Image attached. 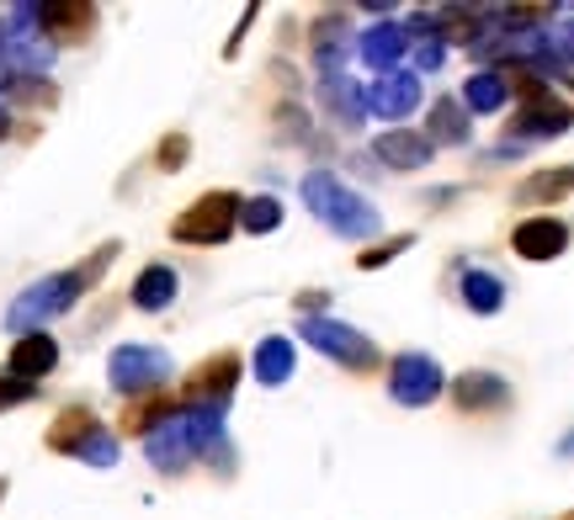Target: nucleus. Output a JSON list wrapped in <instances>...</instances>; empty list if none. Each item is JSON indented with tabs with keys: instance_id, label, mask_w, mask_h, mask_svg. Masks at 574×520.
<instances>
[{
	"instance_id": "obj_2",
	"label": "nucleus",
	"mask_w": 574,
	"mask_h": 520,
	"mask_svg": "<svg viewBox=\"0 0 574 520\" xmlns=\"http://www.w3.org/2000/svg\"><path fill=\"white\" fill-rule=\"evenodd\" d=\"M304 340H309L314 351H325L330 361L352 367V372H362V367H373V361H378V346H373L362 330L340 324V319H304Z\"/></svg>"
},
{
	"instance_id": "obj_1",
	"label": "nucleus",
	"mask_w": 574,
	"mask_h": 520,
	"mask_svg": "<svg viewBox=\"0 0 574 520\" xmlns=\"http://www.w3.org/2000/svg\"><path fill=\"white\" fill-rule=\"evenodd\" d=\"M304 197H309V213L325 218L335 234H352V239L378 234V213H373V202H367L362 191H352L346 181L325 176V170H314L309 181H304Z\"/></svg>"
},
{
	"instance_id": "obj_10",
	"label": "nucleus",
	"mask_w": 574,
	"mask_h": 520,
	"mask_svg": "<svg viewBox=\"0 0 574 520\" xmlns=\"http://www.w3.org/2000/svg\"><path fill=\"white\" fill-rule=\"evenodd\" d=\"M468 133H474V122H468V107L463 101H436L430 107V118H426V139H430V149L436 143H468Z\"/></svg>"
},
{
	"instance_id": "obj_13",
	"label": "nucleus",
	"mask_w": 574,
	"mask_h": 520,
	"mask_svg": "<svg viewBox=\"0 0 574 520\" xmlns=\"http://www.w3.org/2000/svg\"><path fill=\"white\" fill-rule=\"evenodd\" d=\"M505 101H511L505 74H474V80L463 86V107H468V112H501Z\"/></svg>"
},
{
	"instance_id": "obj_6",
	"label": "nucleus",
	"mask_w": 574,
	"mask_h": 520,
	"mask_svg": "<svg viewBox=\"0 0 574 520\" xmlns=\"http://www.w3.org/2000/svg\"><path fill=\"white\" fill-rule=\"evenodd\" d=\"M362 107L373 112V118H409V107H420V80L409 70H388L378 74L367 96H362Z\"/></svg>"
},
{
	"instance_id": "obj_9",
	"label": "nucleus",
	"mask_w": 574,
	"mask_h": 520,
	"mask_svg": "<svg viewBox=\"0 0 574 520\" xmlns=\"http://www.w3.org/2000/svg\"><path fill=\"white\" fill-rule=\"evenodd\" d=\"M405 27L399 22H373L367 32H362V43H357V53H362V64H373V70H383L388 74V64H399L405 59Z\"/></svg>"
},
{
	"instance_id": "obj_23",
	"label": "nucleus",
	"mask_w": 574,
	"mask_h": 520,
	"mask_svg": "<svg viewBox=\"0 0 574 520\" xmlns=\"http://www.w3.org/2000/svg\"><path fill=\"white\" fill-rule=\"evenodd\" d=\"M409 239H394V244H378V250H362V266H383V260L394 256V250H405Z\"/></svg>"
},
{
	"instance_id": "obj_7",
	"label": "nucleus",
	"mask_w": 574,
	"mask_h": 520,
	"mask_svg": "<svg viewBox=\"0 0 574 520\" xmlns=\"http://www.w3.org/2000/svg\"><path fill=\"white\" fill-rule=\"evenodd\" d=\"M511 244H516L522 260H553L570 250V229H564L558 218H526V223H516Z\"/></svg>"
},
{
	"instance_id": "obj_20",
	"label": "nucleus",
	"mask_w": 574,
	"mask_h": 520,
	"mask_svg": "<svg viewBox=\"0 0 574 520\" xmlns=\"http://www.w3.org/2000/svg\"><path fill=\"white\" fill-rule=\"evenodd\" d=\"M48 367H53V340L32 334V340H22V346H17V372L38 378V372H48Z\"/></svg>"
},
{
	"instance_id": "obj_22",
	"label": "nucleus",
	"mask_w": 574,
	"mask_h": 520,
	"mask_svg": "<svg viewBox=\"0 0 574 520\" xmlns=\"http://www.w3.org/2000/svg\"><path fill=\"white\" fill-rule=\"evenodd\" d=\"M170 292H176V282H170V271L166 266H155V271H144V282H139V298L144 308H160V303H170Z\"/></svg>"
},
{
	"instance_id": "obj_8",
	"label": "nucleus",
	"mask_w": 574,
	"mask_h": 520,
	"mask_svg": "<svg viewBox=\"0 0 574 520\" xmlns=\"http://www.w3.org/2000/svg\"><path fill=\"white\" fill-rule=\"evenodd\" d=\"M373 149H378V160H383L388 170H420V166H430V160H436V149H430L426 133H409V128H394V133H383Z\"/></svg>"
},
{
	"instance_id": "obj_19",
	"label": "nucleus",
	"mask_w": 574,
	"mask_h": 520,
	"mask_svg": "<svg viewBox=\"0 0 574 520\" xmlns=\"http://www.w3.org/2000/svg\"><path fill=\"white\" fill-rule=\"evenodd\" d=\"M319 96H325V107H330L340 122H357V118H362V96L352 91V86H346L340 74H330V80L319 86Z\"/></svg>"
},
{
	"instance_id": "obj_18",
	"label": "nucleus",
	"mask_w": 574,
	"mask_h": 520,
	"mask_svg": "<svg viewBox=\"0 0 574 520\" xmlns=\"http://www.w3.org/2000/svg\"><path fill=\"white\" fill-rule=\"evenodd\" d=\"M160 372H166V367H160V356H149V351H122V356H118V372H112V378H118V388H139L144 378H160Z\"/></svg>"
},
{
	"instance_id": "obj_17",
	"label": "nucleus",
	"mask_w": 574,
	"mask_h": 520,
	"mask_svg": "<svg viewBox=\"0 0 574 520\" xmlns=\"http://www.w3.org/2000/svg\"><path fill=\"white\" fill-rule=\"evenodd\" d=\"M235 378H239V361H235V356H218L202 378H191V399H208V393H214V399H224Z\"/></svg>"
},
{
	"instance_id": "obj_21",
	"label": "nucleus",
	"mask_w": 574,
	"mask_h": 520,
	"mask_svg": "<svg viewBox=\"0 0 574 520\" xmlns=\"http://www.w3.org/2000/svg\"><path fill=\"white\" fill-rule=\"evenodd\" d=\"M239 218H245V229H250V234H266V229H277V223H283V202L256 197V202H245V208H239Z\"/></svg>"
},
{
	"instance_id": "obj_14",
	"label": "nucleus",
	"mask_w": 574,
	"mask_h": 520,
	"mask_svg": "<svg viewBox=\"0 0 574 520\" xmlns=\"http://www.w3.org/2000/svg\"><path fill=\"white\" fill-rule=\"evenodd\" d=\"M256 378L271 382V388L293 378V340H283V334L261 340V351H256Z\"/></svg>"
},
{
	"instance_id": "obj_5",
	"label": "nucleus",
	"mask_w": 574,
	"mask_h": 520,
	"mask_svg": "<svg viewBox=\"0 0 574 520\" xmlns=\"http://www.w3.org/2000/svg\"><path fill=\"white\" fill-rule=\"evenodd\" d=\"M388 393L409 409H420L442 393V367L430 361V356H399L394 361V372H388Z\"/></svg>"
},
{
	"instance_id": "obj_3",
	"label": "nucleus",
	"mask_w": 574,
	"mask_h": 520,
	"mask_svg": "<svg viewBox=\"0 0 574 520\" xmlns=\"http://www.w3.org/2000/svg\"><path fill=\"white\" fill-rule=\"evenodd\" d=\"M235 218H239V197L235 191H214V197H202V202L176 223V239H187V244H218V239L235 229Z\"/></svg>"
},
{
	"instance_id": "obj_16",
	"label": "nucleus",
	"mask_w": 574,
	"mask_h": 520,
	"mask_svg": "<svg viewBox=\"0 0 574 520\" xmlns=\"http://www.w3.org/2000/svg\"><path fill=\"white\" fill-rule=\"evenodd\" d=\"M314 48H319V70H340V48H346V22L340 17H325L314 27Z\"/></svg>"
},
{
	"instance_id": "obj_4",
	"label": "nucleus",
	"mask_w": 574,
	"mask_h": 520,
	"mask_svg": "<svg viewBox=\"0 0 574 520\" xmlns=\"http://www.w3.org/2000/svg\"><path fill=\"white\" fill-rule=\"evenodd\" d=\"M574 122V112L558 101V96H543V101H526L522 107V118H516V128L505 133L501 143V154H522V143L526 139H558L564 128Z\"/></svg>"
},
{
	"instance_id": "obj_11",
	"label": "nucleus",
	"mask_w": 574,
	"mask_h": 520,
	"mask_svg": "<svg viewBox=\"0 0 574 520\" xmlns=\"http://www.w3.org/2000/svg\"><path fill=\"white\" fill-rule=\"evenodd\" d=\"M453 399L463 403V409H501V403L511 399V388H505L495 372H463V378L453 382Z\"/></svg>"
},
{
	"instance_id": "obj_24",
	"label": "nucleus",
	"mask_w": 574,
	"mask_h": 520,
	"mask_svg": "<svg viewBox=\"0 0 574 520\" xmlns=\"http://www.w3.org/2000/svg\"><path fill=\"white\" fill-rule=\"evenodd\" d=\"M570 451H574V436H570V441H564V457H570Z\"/></svg>"
},
{
	"instance_id": "obj_15",
	"label": "nucleus",
	"mask_w": 574,
	"mask_h": 520,
	"mask_svg": "<svg viewBox=\"0 0 574 520\" xmlns=\"http://www.w3.org/2000/svg\"><path fill=\"white\" fill-rule=\"evenodd\" d=\"M463 303L474 308V313H495V308L505 303L501 277H489V271H468V277H463Z\"/></svg>"
},
{
	"instance_id": "obj_12",
	"label": "nucleus",
	"mask_w": 574,
	"mask_h": 520,
	"mask_svg": "<svg viewBox=\"0 0 574 520\" xmlns=\"http://www.w3.org/2000/svg\"><path fill=\"white\" fill-rule=\"evenodd\" d=\"M574 191V166H553V170H537V176H526L522 181V202H558V197H570Z\"/></svg>"
}]
</instances>
